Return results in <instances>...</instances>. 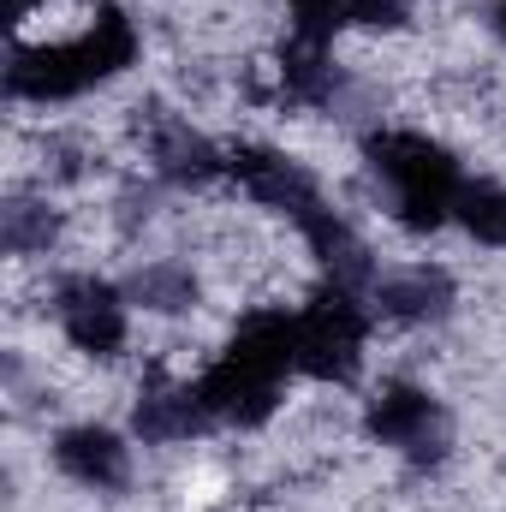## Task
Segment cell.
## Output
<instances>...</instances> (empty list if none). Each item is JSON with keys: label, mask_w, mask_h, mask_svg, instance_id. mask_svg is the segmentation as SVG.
<instances>
[{"label": "cell", "mask_w": 506, "mask_h": 512, "mask_svg": "<svg viewBox=\"0 0 506 512\" xmlns=\"http://www.w3.org/2000/svg\"><path fill=\"white\" fill-rule=\"evenodd\" d=\"M131 60H137V24L120 6H96L78 36L12 48L6 96L12 102H72V96L108 84L114 72H126Z\"/></svg>", "instance_id": "obj_1"}, {"label": "cell", "mask_w": 506, "mask_h": 512, "mask_svg": "<svg viewBox=\"0 0 506 512\" xmlns=\"http://www.w3.org/2000/svg\"><path fill=\"white\" fill-rule=\"evenodd\" d=\"M370 167L393 197V215L411 233H435L441 221H453L465 173H459L447 143H435L423 131H376L370 137Z\"/></svg>", "instance_id": "obj_2"}, {"label": "cell", "mask_w": 506, "mask_h": 512, "mask_svg": "<svg viewBox=\"0 0 506 512\" xmlns=\"http://www.w3.org/2000/svg\"><path fill=\"white\" fill-rule=\"evenodd\" d=\"M364 340H370V316L352 286L328 280V292H316L298 310V370L316 382H352L364 364Z\"/></svg>", "instance_id": "obj_3"}, {"label": "cell", "mask_w": 506, "mask_h": 512, "mask_svg": "<svg viewBox=\"0 0 506 512\" xmlns=\"http://www.w3.org/2000/svg\"><path fill=\"white\" fill-rule=\"evenodd\" d=\"M364 423H370V435H376L381 447H399V453H411V459H435L441 441H447L441 405L411 382H381L376 393H370Z\"/></svg>", "instance_id": "obj_4"}, {"label": "cell", "mask_w": 506, "mask_h": 512, "mask_svg": "<svg viewBox=\"0 0 506 512\" xmlns=\"http://www.w3.org/2000/svg\"><path fill=\"white\" fill-rule=\"evenodd\" d=\"M54 316H60V334L90 358H114L126 346V298L96 274H72L54 298Z\"/></svg>", "instance_id": "obj_5"}, {"label": "cell", "mask_w": 506, "mask_h": 512, "mask_svg": "<svg viewBox=\"0 0 506 512\" xmlns=\"http://www.w3.org/2000/svg\"><path fill=\"white\" fill-rule=\"evenodd\" d=\"M227 173L251 191L256 203L292 215L298 227L322 209V191H316V179L304 173V161H292V155H280V149H268V143H239V149L227 155Z\"/></svg>", "instance_id": "obj_6"}, {"label": "cell", "mask_w": 506, "mask_h": 512, "mask_svg": "<svg viewBox=\"0 0 506 512\" xmlns=\"http://www.w3.org/2000/svg\"><path fill=\"white\" fill-rule=\"evenodd\" d=\"M197 387H203L209 417H215V423H239V429L268 423L274 405H280V376L251 370V364H239V358H227V352H221V364H215Z\"/></svg>", "instance_id": "obj_7"}, {"label": "cell", "mask_w": 506, "mask_h": 512, "mask_svg": "<svg viewBox=\"0 0 506 512\" xmlns=\"http://www.w3.org/2000/svg\"><path fill=\"white\" fill-rule=\"evenodd\" d=\"M54 465L72 477V483H84V489H120L131 471L126 447H120V435L114 429H96V423H84V429H66L60 441H54Z\"/></svg>", "instance_id": "obj_8"}, {"label": "cell", "mask_w": 506, "mask_h": 512, "mask_svg": "<svg viewBox=\"0 0 506 512\" xmlns=\"http://www.w3.org/2000/svg\"><path fill=\"white\" fill-rule=\"evenodd\" d=\"M215 417H209V405H203V387L185 382V387H149L143 399H137V435L143 441H155V447H173V441H191V435H203Z\"/></svg>", "instance_id": "obj_9"}, {"label": "cell", "mask_w": 506, "mask_h": 512, "mask_svg": "<svg viewBox=\"0 0 506 512\" xmlns=\"http://www.w3.org/2000/svg\"><path fill=\"white\" fill-rule=\"evenodd\" d=\"M376 298H381V310L399 316V322H429V316H441L453 304V286L435 268H405V274H387L381 280Z\"/></svg>", "instance_id": "obj_10"}, {"label": "cell", "mask_w": 506, "mask_h": 512, "mask_svg": "<svg viewBox=\"0 0 506 512\" xmlns=\"http://www.w3.org/2000/svg\"><path fill=\"white\" fill-rule=\"evenodd\" d=\"M155 167H161L167 179H179V185H203V179L227 173V161L215 155V143L191 126H167L155 137Z\"/></svg>", "instance_id": "obj_11"}, {"label": "cell", "mask_w": 506, "mask_h": 512, "mask_svg": "<svg viewBox=\"0 0 506 512\" xmlns=\"http://www.w3.org/2000/svg\"><path fill=\"white\" fill-rule=\"evenodd\" d=\"M280 90H286V102H328L340 90V72L328 66V48L292 42L280 54Z\"/></svg>", "instance_id": "obj_12"}, {"label": "cell", "mask_w": 506, "mask_h": 512, "mask_svg": "<svg viewBox=\"0 0 506 512\" xmlns=\"http://www.w3.org/2000/svg\"><path fill=\"white\" fill-rule=\"evenodd\" d=\"M453 215H459V227H465L471 239H483V245L506 251V191L501 185H465Z\"/></svg>", "instance_id": "obj_13"}, {"label": "cell", "mask_w": 506, "mask_h": 512, "mask_svg": "<svg viewBox=\"0 0 506 512\" xmlns=\"http://www.w3.org/2000/svg\"><path fill=\"white\" fill-rule=\"evenodd\" d=\"M131 298L149 310H185V304H197V274L185 262H155L131 280Z\"/></svg>", "instance_id": "obj_14"}, {"label": "cell", "mask_w": 506, "mask_h": 512, "mask_svg": "<svg viewBox=\"0 0 506 512\" xmlns=\"http://www.w3.org/2000/svg\"><path fill=\"white\" fill-rule=\"evenodd\" d=\"M286 18H292V42H310V48H328L352 24L346 0H286Z\"/></svg>", "instance_id": "obj_15"}, {"label": "cell", "mask_w": 506, "mask_h": 512, "mask_svg": "<svg viewBox=\"0 0 506 512\" xmlns=\"http://www.w3.org/2000/svg\"><path fill=\"white\" fill-rule=\"evenodd\" d=\"M346 18L370 30H399L411 18V0H346Z\"/></svg>", "instance_id": "obj_16"}, {"label": "cell", "mask_w": 506, "mask_h": 512, "mask_svg": "<svg viewBox=\"0 0 506 512\" xmlns=\"http://www.w3.org/2000/svg\"><path fill=\"white\" fill-rule=\"evenodd\" d=\"M36 6H48V0H6V18L24 24V18H36Z\"/></svg>", "instance_id": "obj_17"}, {"label": "cell", "mask_w": 506, "mask_h": 512, "mask_svg": "<svg viewBox=\"0 0 506 512\" xmlns=\"http://www.w3.org/2000/svg\"><path fill=\"white\" fill-rule=\"evenodd\" d=\"M495 30L506 36V0H495Z\"/></svg>", "instance_id": "obj_18"}]
</instances>
